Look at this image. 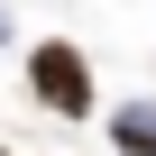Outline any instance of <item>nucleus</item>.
I'll return each mask as SVG.
<instances>
[{
    "label": "nucleus",
    "instance_id": "f257e3e1",
    "mask_svg": "<svg viewBox=\"0 0 156 156\" xmlns=\"http://www.w3.org/2000/svg\"><path fill=\"white\" fill-rule=\"evenodd\" d=\"M28 101H46L55 119H92V64H83V46L73 37H37L28 46Z\"/></svg>",
    "mask_w": 156,
    "mask_h": 156
},
{
    "label": "nucleus",
    "instance_id": "f03ea898",
    "mask_svg": "<svg viewBox=\"0 0 156 156\" xmlns=\"http://www.w3.org/2000/svg\"><path fill=\"white\" fill-rule=\"evenodd\" d=\"M110 147H119V156H156V101L110 110Z\"/></svg>",
    "mask_w": 156,
    "mask_h": 156
},
{
    "label": "nucleus",
    "instance_id": "7ed1b4c3",
    "mask_svg": "<svg viewBox=\"0 0 156 156\" xmlns=\"http://www.w3.org/2000/svg\"><path fill=\"white\" fill-rule=\"evenodd\" d=\"M0 37H9V19H0Z\"/></svg>",
    "mask_w": 156,
    "mask_h": 156
}]
</instances>
